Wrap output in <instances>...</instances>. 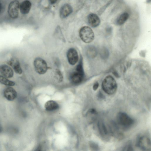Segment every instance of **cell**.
<instances>
[{
	"instance_id": "d4e9b609",
	"label": "cell",
	"mask_w": 151,
	"mask_h": 151,
	"mask_svg": "<svg viewBox=\"0 0 151 151\" xmlns=\"http://www.w3.org/2000/svg\"><path fill=\"white\" fill-rule=\"evenodd\" d=\"M3 9V5L1 2H0V14L2 12Z\"/></svg>"
},
{
	"instance_id": "7a4b0ae2",
	"label": "cell",
	"mask_w": 151,
	"mask_h": 151,
	"mask_svg": "<svg viewBox=\"0 0 151 151\" xmlns=\"http://www.w3.org/2000/svg\"><path fill=\"white\" fill-rule=\"evenodd\" d=\"M116 118L118 125L124 129H128L131 127L134 122L133 119L123 112H119Z\"/></svg>"
},
{
	"instance_id": "603a6c76",
	"label": "cell",
	"mask_w": 151,
	"mask_h": 151,
	"mask_svg": "<svg viewBox=\"0 0 151 151\" xmlns=\"http://www.w3.org/2000/svg\"><path fill=\"white\" fill-rule=\"evenodd\" d=\"M99 86V83L97 82H95L93 86V89L94 91H96L98 88Z\"/></svg>"
},
{
	"instance_id": "52a82bcc",
	"label": "cell",
	"mask_w": 151,
	"mask_h": 151,
	"mask_svg": "<svg viewBox=\"0 0 151 151\" xmlns=\"http://www.w3.org/2000/svg\"><path fill=\"white\" fill-rule=\"evenodd\" d=\"M20 4L17 0H14L9 4L8 7V13L9 17L14 19L17 18L19 15Z\"/></svg>"
},
{
	"instance_id": "5b68a950",
	"label": "cell",
	"mask_w": 151,
	"mask_h": 151,
	"mask_svg": "<svg viewBox=\"0 0 151 151\" xmlns=\"http://www.w3.org/2000/svg\"><path fill=\"white\" fill-rule=\"evenodd\" d=\"M136 145L142 150H151L150 140L149 138L146 136H142L139 137L137 140Z\"/></svg>"
},
{
	"instance_id": "8992f818",
	"label": "cell",
	"mask_w": 151,
	"mask_h": 151,
	"mask_svg": "<svg viewBox=\"0 0 151 151\" xmlns=\"http://www.w3.org/2000/svg\"><path fill=\"white\" fill-rule=\"evenodd\" d=\"M34 65L36 71L39 74L45 73L47 70L48 67L46 62L40 58H37L35 59Z\"/></svg>"
},
{
	"instance_id": "ba28073f",
	"label": "cell",
	"mask_w": 151,
	"mask_h": 151,
	"mask_svg": "<svg viewBox=\"0 0 151 151\" xmlns=\"http://www.w3.org/2000/svg\"><path fill=\"white\" fill-rule=\"evenodd\" d=\"M67 56L68 62L71 65H75L78 60L77 52L74 48H72L69 49L67 52Z\"/></svg>"
},
{
	"instance_id": "9c48e42d",
	"label": "cell",
	"mask_w": 151,
	"mask_h": 151,
	"mask_svg": "<svg viewBox=\"0 0 151 151\" xmlns=\"http://www.w3.org/2000/svg\"><path fill=\"white\" fill-rule=\"evenodd\" d=\"M3 95L7 100L12 101L16 99L17 93L14 89L10 86H8L4 89Z\"/></svg>"
},
{
	"instance_id": "e0dca14e",
	"label": "cell",
	"mask_w": 151,
	"mask_h": 151,
	"mask_svg": "<svg viewBox=\"0 0 151 151\" xmlns=\"http://www.w3.org/2000/svg\"><path fill=\"white\" fill-rule=\"evenodd\" d=\"M44 106L45 109L49 111L56 110L59 107L58 104L55 101L52 100L47 101Z\"/></svg>"
},
{
	"instance_id": "8fae6325",
	"label": "cell",
	"mask_w": 151,
	"mask_h": 151,
	"mask_svg": "<svg viewBox=\"0 0 151 151\" xmlns=\"http://www.w3.org/2000/svg\"><path fill=\"white\" fill-rule=\"evenodd\" d=\"M88 23L92 27H96L99 25L101 21L99 17L96 14L91 13L87 17Z\"/></svg>"
},
{
	"instance_id": "ac0fdd59",
	"label": "cell",
	"mask_w": 151,
	"mask_h": 151,
	"mask_svg": "<svg viewBox=\"0 0 151 151\" xmlns=\"http://www.w3.org/2000/svg\"><path fill=\"white\" fill-rule=\"evenodd\" d=\"M129 15L128 13L124 12L120 14L116 20V23L118 25L124 24L128 19Z\"/></svg>"
},
{
	"instance_id": "ffe728a7",
	"label": "cell",
	"mask_w": 151,
	"mask_h": 151,
	"mask_svg": "<svg viewBox=\"0 0 151 151\" xmlns=\"http://www.w3.org/2000/svg\"><path fill=\"white\" fill-rule=\"evenodd\" d=\"M123 151H133V149L130 142L127 143L122 149Z\"/></svg>"
},
{
	"instance_id": "5bb4252c",
	"label": "cell",
	"mask_w": 151,
	"mask_h": 151,
	"mask_svg": "<svg viewBox=\"0 0 151 151\" xmlns=\"http://www.w3.org/2000/svg\"><path fill=\"white\" fill-rule=\"evenodd\" d=\"M97 127L99 133L101 136L105 137L108 135L109 130L103 120L99 121L97 123Z\"/></svg>"
},
{
	"instance_id": "9a60e30c",
	"label": "cell",
	"mask_w": 151,
	"mask_h": 151,
	"mask_svg": "<svg viewBox=\"0 0 151 151\" xmlns=\"http://www.w3.org/2000/svg\"><path fill=\"white\" fill-rule=\"evenodd\" d=\"M31 5V2L29 0L23 1L19 5V9L20 12L23 14H28L30 10Z\"/></svg>"
},
{
	"instance_id": "277c9868",
	"label": "cell",
	"mask_w": 151,
	"mask_h": 151,
	"mask_svg": "<svg viewBox=\"0 0 151 151\" xmlns=\"http://www.w3.org/2000/svg\"><path fill=\"white\" fill-rule=\"evenodd\" d=\"M79 35L82 41L86 43L92 42L94 38L93 31L90 27L87 26H83L80 29Z\"/></svg>"
},
{
	"instance_id": "4fadbf2b",
	"label": "cell",
	"mask_w": 151,
	"mask_h": 151,
	"mask_svg": "<svg viewBox=\"0 0 151 151\" xmlns=\"http://www.w3.org/2000/svg\"><path fill=\"white\" fill-rule=\"evenodd\" d=\"M73 9L70 5L65 4L61 8L60 11V15L62 18H64L68 17L72 12Z\"/></svg>"
},
{
	"instance_id": "30bf717a",
	"label": "cell",
	"mask_w": 151,
	"mask_h": 151,
	"mask_svg": "<svg viewBox=\"0 0 151 151\" xmlns=\"http://www.w3.org/2000/svg\"><path fill=\"white\" fill-rule=\"evenodd\" d=\"M0 73L1 75L8 78H12L14 75L13 69L8 65L4 64L0 66Z\"/></svg>"
},
{
	"instance_id": "484cf974",
	"label": "cell",
	"mask_w": 151,
	"mask_h": 151,
	"mask_svg": "<svg viewBox=\"0 0 151 151\" xmlns=\"http://www.w3.org/2000/svg\"><path fill=\"white\" fill-rule=\"evenodd\" d=\"M57 0H49L50 3L52 4L55 3Z\"/></svg>"
},
{
	"instance_id": "6da1fadb",
	"label": "cell",
	"mask_w": 151,
	"mask_h": 151,
	"mask_svg": "<svg viewBox=\"0 0 151 151\" xmlns=\"http://www.w3.org/2000/svg\"><path fill=\"white\" fill-rule=\"evenodd\" d=\"M102 87L106 93L108 94L112 95L116 91L117 85L114 78L112 76L109 75L106 76L103 80Z\"/></svg>"
},
{
	"instance_id": "7402d4cb",
	"label": "cell",
	"mask_w": 151,
	"mask_h": 151,
	"mask_svg": "<svg viewBox=\"0 0 151 151\" xmlns=\"http://www.w3.org/2000/svg\"><path fill=\"white\" fill-rule=\"evenodd\" d=\"M87 114L92 115H96L97 114V112L95 109L91 108L88 110Z\"/></svg>"
},
{
	"instance_id": "44dd1931",
	"label": "cell",
	"mask_w": 151,
	"mask_h": 151,
	"mask_svg": "<svg viewBox=\"0 0 151 151\" xmlns=\"http://www.w3.org/2000/svg\"><path fill=\"white\" fill-rule=\"evenodd\" d=\"M90 146L91 149L93 150L98 151L99 150V148L98 145L94 142H90Z\"/></svg>"
},
{
	"instance_id": "cb8c5ba5",
	"label": "cell",
	"mask_w": 151,
	"mask_h": 151,
	"mask_svg": "<svg viewBox=\"0 0 151 151\" xmlns=\"http://www.w3.org/2000/svg\"><path fill=\"white\" fill-rule=\"evenodd\" d=\"M98 98L100 99H104V96L100 92H99L97 95Z\"/></svg>"
},
{
	"instance_id": "4316f807",
	"label": "cell",
	"mask_w": 151,
	"mask_h": 151,
	"mask_svg": "<svg viewBox=\"0 0 151 151\" xmlns=\"http://www.w3.org/2000/svg\"><path fill=\"white\" fill-rule=\"evenodd\" d=\"M2 128L1 126V125L0 124V133L1 132H2Z\"/></svg>"
},
{
	"instance_id": "d6986e66",
	"label": "cell",
	"mask_w": 151,
	"mask_h": 151,
	"mask_svg": "<svg viewBox=\"0 0 151 151\" xmlns=\"http://www.w3.org/2000/svg\"><path fill=\"white\" fill-rule=\"evenodd\" d=\"M0 83L8 86H13L15 84V82L14 81L9 79L8 78L1 75H0Z\"/></svg>"
},
{
	"instance_id": "2e32d148",
	"label": "cell",
	"mask_w": 151,
	"mask_h": 151,
	"mask_svg": "<svg viewBox=\"0 0 151 151\" xmlns=\"http://www.w3.org/2000/svg\"><path fill=\"white\" fill-rule=\"evenodd\" d=\"M109 129V132L114 136L117 137H120L121 136L118 126L115 122H113L111 123Z\"/></svg>"
},
{
	"instance_id": "3957f363",
	"label": "cell",
	"mask_w": 151,
	"mask_h": 151,
	"mask_svg": "<svg viewBox=\"0 0 151 151\" xmlns=\"http://www.w3.org/2000/svg\"><path fill=\"white\" fill-rule=\"evenodd\" d=\"M84 72L82 62L81 60L76 66V71L70 75V79L71 82L74 84H78L83 81Z\"/></svg>"
},
{
	"instance_id": "7c38bea8",
	"label": "cell",
	"mask_w": 151,
	"mask_h": 151,
	"mask_svg": "<svg viewBox=\"0 0 151 151\" xmlns=\"http://www.w3.org/2000/svg\"><path fill=\"white\" fill-rule=\"evenodd\" d=\"M7 63L12 67L16 73L19 74H21L22 73V70L18 60L12 58L8 61Z\"/></svg>"
}]
</instances>
